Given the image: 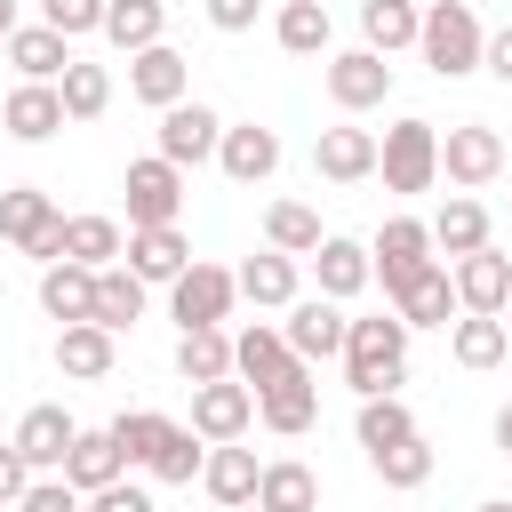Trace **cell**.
Masks as SVG:
<instances>
[{"mask_svg": "<svg viewBox=\"0 0 512 512\" xmlns=\"http://www.w3.org/2000/svg\"><path fill=\"white\" fill-rule=\"evenodd\" d=\"M240 512H264V504H240Z\"/></svg>", "mask_w": 512, "mask_h": 512, "instance_id": "cell-54", "label": "cell"}, {"mask_svg": "<svg viewBox=\"0 0 512 512\" xmlns=\"http://www.w3.org/2000/svg\"><path fill=\"white\" fill-rule=\"evenodd\" d=\"M248 424H256V392H248L240 376H224V384H192V432H200L208 448L240 440Z\"/></svg>", "mask_w": 512, "mask_h": 512, "instance_id": "cell-11", "label": "cell"}, {"mask_svg": "<svg viewBox=\"0 0 512 512\" xmlns=\"http://www.w3.org/2000/svg\"><path fill=\"white\" fill-rule=\"evenodd\" d=\"M24 488H32V464L16 456V440H0V504H16Z\"/></svg>", "mask_w": 512, "mask_h": 512, "instance_id": "cell-49", "label": "cell"}, {"mask_svg": "<svg viewBox=\"0 0 512 512\" xmlns=\"http://www.w3.org/2000/svg\"><path fill=\"white\" fill-rule=\"evenodd\" d=\"M16 32H24V24H16V0H0V48H8Z\"/></svg>", "mask_w": 512, "mask_h": 512, "instance_id": "cell-52", "label": "cell"}, {"mask_svg": "<svg viewBox=\"0 0 512 512\" xmlns=\"http://www.w3.org/2000/svg\"><path fill=\"white\" fill-rule=\"evenodd\" d=\"M264 240H272L280 256H312L328 232H320V208H304V200H272V208H264Z\"/></svg>", "mask_w": 512, "mask_h": 512, "instance_id": "cell-37", "label": "cell"}, {"mask_svg": "<svg viewBox=\"0 0 512 512\" xmlns=\"http://www.w3.org/2000/svg\"><path fill=\"white\" fill-rule=\"evenodd\" d=\"M200 8H208V24H216V32H248L264 0H200Z\"/></svg>", "mask_w": 512, "mask_h": 512, "instance_id": "cell-48", "label": "cell"}, {"mask_svg": "<svg viewBox=\"0 0 512 512\" xmlns=\"http://www.w3.org/2000/svg\"><path fill=\"white\" fill-rule=\"evenodd\" d=\"M8 64H16L24 80H48V88H56V80H64L80 56H72V40H64V32H48V24H24V32L8 40Z\"/></svg>", "mask_w": 512, "mask_h": 512, "instance_id": "cell-26", "label": "cell"}, {"mask_svg": "<svg viewBox=\"0 0 512 512\" xmlns=\"http://www.w3.org/2000/svg\"><path fill=\"white\" fill-rule=\"evenodd\" d=\"M328 96H336V112H376L392 96V64L376 48H344V56H328Z\"/></svg>", "mask_w": 512, "mask_h": 512, "instance_id": "cell-12", "label": "cell"}, {"mask_svg": "<svg viewBox=\"0 0 512 512\" xmlns=\"http://www.w3.org/2000/svg\"><path fill=\"white\" fill-rule=\"evenodd\" d=\"M80 512H160L136 480H112V488H96V496H80Z\"/></svg>", "mask_w": 512, "mask_h": 512, "instance_id": "cell-47", "label": "cell"}, {"mask_svg": "<svg viewBox=\"0 0 512 512\" xmlns=\"http://www.w3.org/2000/svg\"><path fill=\"white\" fill-rule=\"evenodd\" d=\"M240 296H248L256 312H288V304H296V256H280V248L248 256V264H240Z\"/></svg>", "mask_w": 512, "mask_h": 512, "instance_id": "cell-28", "label": "cell"}, {"mask_svg": "<svg viewBox=\"0 0 512 512\" xmlns=\"http://www.w3.org/2000/svg\"><path fill=\"white\" fill-rule=\"evenodd\" d=\"M200 488H208V496H216L224 512L256 504V488H264V464H256V448H240V440L208 448V464H200Z\"/></svg>", "mask_w": 512, "mask_h": 512, "instance_id": "cell-20", "label": "cell"}, {"mask_svg": "<svg viewBox=\"0 0 512 512\" xmlns=\"http://www.w3.org/2000/svg\"><path fill=\"white\" fill-rule=\"evenodd\" d=\"M0 240L24 248L32 264H56V256H64V216H56V200H48L40 184H8V192H0Z\"/></svg>", "mask_w": 512, "mask_h": 512, "instance_id": "cell-3", "label": "cell"}, {"mask_svg": "<svg viewBox=\"0 0 512 512\" xmlns=\"http://www.w3.org/2000/svg\"><path fill=\"white\" fill-rule=\"evenodd\" d=\"M472 512H512V496H488V504H472Z\"/></svg>", "mask_w": 512, "mask_h": 512, "instance_id": "cell-53", "label": "cell"}, {"mask_svg": "<svg viewBox=\"0 0 512 512\" xmlns=\"http://www.w3.org/2000/svg\"><path fill=\"white\" fill-rule=\"evenodd\" d=\"M360 448L376 456V448H400V440H416V416H408V400L400 392H376V400H360Z\"/></svg>", "mask_w": 512, "mask_h": 512, "instance_id": "cell-39", "label": "cell"}, {"mask_svg": "<svg viewBox=\"0 0 512 512\" xmlns=\"http://www.w3.org/2000/svg\"><path fill=\"white\" fill-rule=\"evenodd\" d=\"M216 144H224V120H216L200 96H184V104H168V112H160V160L200 168V160H216Z\"/></svg>", "mask_w": 512, "mask_h": 512, "instance_id": "cell-10", "label": "cell"}, {"mask_svg": "<svg viewBox=\"0 0 512 512\" xmlns=\"http://www.w3.org/2000/svg\"><path fill=\"white\" fill-rule=\"evenodd\" d=\"M56 96H64V120H104V104H112V72H104V64H72V72L56 80Z\"/></svg>", "mask_w": 512, "mask_h": 512, "instance_id": "cell-42", "label": "cell"}, {"mask_svg": "<svg viewBox=\"0 0 512 512\" xmlns=\"http://www.w3.org/2000/svg\"><path fill=\"white\" fill-rule=\"evenodd\" d=\"M368 472H376L384 488H424V480H432V440L416 432V440H400V448H376Z\"/></svg>", "mask_w": 512, "mask_h": 512, "instance_id": "cell-43", "label": "cell"}, {"mask_svg": "<svg viewBox=\"0 0 512 512\" xmlns=\"http://www.w3.org/2000/svg\"><path fill=\"white\" fill-rule=\"evenodd\" d=\"M160 32H168V8H160V0H112V8H104V40L128 48V56L160 48Z\"/></svg>", "mask_w": 512, "mask_h": 512, "instance_id": "cell-34", "label": "cell"}, {"mask_svg": "<svg viewBox=\"0 0 512 512\" xmlns=\"http://www.w3.org/2000/svg\"><path fill=\"white\" fill-rule=\"evenodd\" d=\"M144 320V280L128 272V264H112V272H96V328H136Z\"/></svg>", "mask_w": 512, "mask_h": 512, "instance_id": "cell-38", "label": "cell"}, {"mask_svg": "<svg viewBox=\"0 0 512 512\" xmlns=\"http://www.w3.org/2000/svg\"><path fill=\"white\" fill-rule=\"evenodd\" d=\"M56 368H64L72 384H96V376H112V328H96V320H80V328H56Z\"/></svg>", "mask_w": 512, "mask_h": 512, "instance_id": "cell-29", "label": "cell"}, {"mask_svg": "<svg viewBox=\"0 0 512 512\" xmlns=\"http://www.w3.org/2000/svg\"><path fill=\"white\" fill-rule=\"evenodd\" d=\"M456 304H464V312L504 320V312H512V256H496V248L464 256V264H456Z\"/></svg>", "mask_w": 512, "mask_h": 512, "instance_id": "cell-18", "label": "cell"}, {"mask_svg": "<svg viewBox=\"0 0 512 512\" xmlns=\"http://www.w3.org/2000/svg\"><path fill=\"white\" fill-rule=\"evenodd\" d=\"M440 176H448L456 192L496 184V176H504V136H496L488 120H456V128L440 136Z\"/></svg>", "mask_w": 512, "mask_h": 512, "instance_id": "cell-6", "label": "cell"}, {"mask_svg": "<svg viewBox=\"0 0 512 512\" xmlns=\"http://www.w3.org/2000/svg\"><path fill=\"white\" fill-rule=\"evenodd\" d=\"M0 128H8L16 144H48V136L64 128V96H56L48 80H24V88H8V104H0Z\"/></svg>", "mask_w": 512, "mask_h": 512, "instance_id": "cell-21", "label": "cell"}, {"mask_svg": "<svg viewBox=\"0 0 512 512\" xmlns=\"http://www.w3.org/2000/svg\"><path fill=\"white\" fill-rule=\"evenodd\" d=\"M16 512H80V488H72L64 472H48V480H32V488L16 496Z\"/></svg>", "mask_w": 512, "mask_h": 512, "instance_id": "cell-46", "label": "cell"}, {"mask_svg": "<svg viewBox=\"0 0 512 512\" xmlns=\"http://www.w3.org/2000/svg\"><path fill=\"white\" fill-rule=\"evenodd\" d=\"M72 440H80V424L56 408V400H40V408H24V424H16V456L32 464V472H64V456H72Z\"/></svg>", "mask_w": 512, "mask_h": 512, "instance_id": "cell-15", "label": "cell"}, {"mask_svg": "<svg viewBox=\"0 0 512 512\" xmlns=\"http://www.w3.org/2000/svg\"><path fill=\"white\" fill-rule=\"evenodd\" d=\"M128 232H152V224H176V208H184V168L176 160H160V152H144V160H128Z\"/></svg>", "mask_w": 512, "mask_h": 512, "instance_id": "cell-7", "label": "cell"}, {"mask_svg": "<svg viewBox=\"0 0 512 512\" xmlns=\"http://www.w3.org/2000/svg\"><path fill=\"white\" fill-rule=\"evenodd\" d=\"M104 432L120 440V456H128V464H152V448L168 440V416H152V408H128V416H112Z\"/></svg>", "mask_w": 512, "mask_h": 512, "instance_id": "cell-44", "label": "cell"}, {"mask_svg": "<svg viewBox=\"0 0 512 512\" xmlns=\"http://www.w3.org/2000/svg\"><path fill=\"white\" fill-rule=\"evenodd\" d=\"M312 272H320V296H328V304H344V296H360V288L376 280V256H368L360 240L328 232V240L312 248Z\"/></svg>", "mask_w": 512, "mask_h": 512, "instance_id": "cell-22", "label": "cell"}, {"mask_svg": "<svg viewBox=\"0 0 512 512\" xmlns=\"http://www.w3.org/2000/svg\"><path fill=\"white\" fill-rule=\"evenodd\" d=\"M256 504H264V512H320V480H312V464H296V456H272V464H264V488H256Z\"/></svg>", "mask_w": 512, "mask_h": 512, "instance_id": "cell-33", "label": "cell"}, {"mask_svg": "<svg viewBox=\"0 0 512 512\" xmlns=\"http://www.w3.org/2000/svg\"><path fill=\"white\" fill-rule=\"evenodd\" d=\"M112 256H128V240H120V224H112V216H64V264L112 272Z\"/></svg>", "mask_w": 512, "mask_h": 512, "instance_id": "cell-31", "label": "cell"}, {"mask_svg": "<svg viewBox=\"0 0 512 512\" xmlns=\"http://www.w3.org/2000/svg\"><path fill=\"white\" fill-rule=\"evenodd\" d=\"M40 312L56 320V328H80V320H96V272L88 264H40Z\"/></svg>", "mask_w": 512, "mask_h": 512, "instance_id": "cell-19", "label": "cell"}, {"mask_svg": "<svg viewBox=\"0 0 512 512\" xmlns=\"http://www.w3.org/2000/svg\"><path fill=\"white\" fill-rule=\"evenodd\" d=\"M296 368H304V360L288 352V336H280V328H264V320H256V328H240V336H232V376H240L248 392H272V384H288Z\"/></svg>", "mask_w": 512, "mask_h": 512, "instance_id": "cell-13", "label": "cell"}, {"mask_svg": "<svg viewBox=\"0 0 512 512\" xmlns=\"http://www.w3.org/2000/svg\"><path fill=\"white\" fill-rule=\"evenodd\" d=\"M128 272H136L144 288H152V280H160V288H176V280L192 272V240H184L176 224H152V232H128Z\"/></svg>", "mask_w": 512, "mask_h": 512, "instance_id": "cell-17", "label": "cell"}, {"mask_svg": "<svg viewBox=\"0 0 512 512\" xmlns=\"http://www.w3.org/2000/svg\"><path fill=\"white\" fill-rule=\"evenodd\" d=\"M232 304H240V272H224V264H200V256H192V272L168 288L176 336H184V328H224V320H232Z\"/></svg>", "mask_w": 512, "mask_h": 512, "instance_id": "cell-5", "label": "cell"}, {"mask_svg": "<svg viewBox=\"0 0 512 512\" xmlns=\"http://www.w3.org/2000/svg\"><path fill=\"white\" fill-rule=\"evenodd\" d=\"M376 280H384V296H400V288H416L440 256H432V224H416V216H392L384 232H376Z\"/></svg>", "mask_w": 512, "mask_h": 512, "instance_id": "cell-8", "label": "cell"}, {"mask_svg": "<svg viewBox=\"0 0 512 512\" xmlns=\"http://www.w3.org/2000/svg\"><path fill=\"white\" fill-rule=\"evenodd\" d=\"M200 464H208V440L192 432V424H168V440L152 448V480H168V488H184V480H200Z\"/></svg>", "mask_w": 512, "mask_h": 512, "instance_id": "cell-41", "label": "cell"}, {"mask_svg": "<svg viewBox=\"0 0 512 512\" xmlns=\"http://www.w3.org/2000/svg\"><path fill=\"white\" fill-rule=\"evenodd\" d=\"M416 48H424V64H432L440 80H464V72H480V56H488V32H480V16H472L464 0H432V8H424V32H416Z\"/></svg>", "mask_w": 512, "mask_h": 512, "instance_id": "cell-2", "label": "cell"}, {"mask_svg": "<svg viewBox=\"0 0 512 512\" xmlns=\"http://www.w3.org/2000/svg\"><path fill=\"white\" fill-rule=\"evenodd\" d=\"M376 168L392 192H432L440 184V128L432 120H392L376 144Z\"/></svg>", "mask_w": 512, "mask_h": 512, "instance_id": "cell-4", "label": "cell"}, {"mask_svg": "<svg viewBox=\"0 0 512 512\" xmlns=\"http://www.w3.org/2000/svg\"><path fill=\"white\" fill-rule=\"evenodd\" d=\"M480 72H496V80L512 88V24H504V32L488 40V56H480Z\"/></svg>", "mask_w": 512, "mask_h": 512, "instance_id": "cell-50", "label": "cell"}, {"mask_svg": "<svg viewBox=\"0 0 512 512\" xmlns=\"http://www.w3.org/2000/svg\"><path fill=\"white\" fill-rule=\"evenodd\" d=\"M184 88H192V64L160 40V48H144V56H128V96L136 104H152V112H168V104H184Z\"/></svg>", "mask_w": 512, "mask_h": 512, "instance_id": "cell-16", "label": "cell"}, {"mask_svg": "<svg viewBox=\"0 0 512 512\" xmlns=\"http://www.w3.org/2000/svg\"><path fill=\"white\" fill-rule=\"evenodd\" d=\"M360 32H368V48H376V56H392V48H416V32H424V8H416V0H360Z\"/></svg>", "mask_w": 512, "mask_h": 512, "instance_id": "cell-35", "label": "cell"}, {"mask_svg": "<svg viewBox=\"0 0 512 512\" xmlns=\"http://www.w3.org/2000/svg\"><path fill=\"white\" fill-rule=\"evenodd\" d=\"M104 8L112 0H40V24L64 32V40H80V32H104Z\"/></svg>", "mask_w": 512, "mask_h": 512, "instance_id": "cell-45", "label": "cell"}, {"mask_svg": "<svg viewBox=\"0 0 512 512\" xmlns=\"http://www.w3.org/2000/svg\"><path fill=\"white\" fill-rule=\"evenodd\" d=\"M176 376L184 384H224L232 376V336L224 328H184L176 336Z\"/></svg>", "mask_w": 512, "mask_h": 512, "instance_id": "cell-32", "label": "cell"}, {"mask_svg": "<svg viewBox=\"0 0 512 512\" xmlns=\"http://www.w3.org/2000/svg\"><path fill=\"white\" fill-rule=\"evenodd\" d=\"M496 448H504V456H512V400H504V408H496Z\"/></svg>", "mask_w": 512, "mask_h": 512, "instance_id": "cell-51", "label": "cell"}, {"mask_svg": "<svg viewBox=\"0 0 512 512\" xmlns=\"http://www.w3.org/2000/svg\"><path fill=\"white\" fill-rule=\"evenodd\" d=\"M280 336H288V352L312 368V360H344L352 320H344V304H328V296H296L288 320H280Z\"/></svg>", "mask_w": 512, "mask_h": 512, "instance_id": "cell-9", "label": "cell"}, {"mask_svg": "<svg viewBox=\"0 0 512 512\" xmlns=\"http://www.w3.org/2000/svg\"><path fill=\"white\" fill-rule=\"evenodd\" d=\"M448 352H456V368H496V360L512 352V328L488 320V312H464V320L448 328Z\"/></svg>", "mask_w": 512, "mask_h": 512, "instance_id": "cell-36", "label": "cell"}, {"mask_svg": "<svg viewBox=\"0 0 512 512\" xmlns=\"http://www.w3.org/2000/svg\"><path fill=\"white\" fill-rule=\"evenodd\" d=\"M312 176H328V184H360V176H376V136H368V128H320V144H312Z\"/></svg>", "mask_w": 512, "mask_h": 512, "instance_id": "cell-24", "label": "cell"}, {"mask_svg": "<svg viewBox=\"0 0 512 512\" xmlns=\"http://www.w3.org/2000/svg\"><path fill=\"white\" fill-rule=\"evenodd\" d=\"M312 416H320V384H312V368H296L288 384L256 392V424H264V432H280V440L312 432Z\"/></svg>", "mask_w": 512, "mask_h": 512, "instance_id": "cell-23", "label": "cell"}, {"mask_svg": "<svg viewBox=\"0 0 512 512\" xmlns=\"http://www.w3.org/2000/svg\"><path fill=\"white\" fill-rule=\"evenodd\" d=\"M392 312H400L408 328H456V320H464V304H456V272H448V264H432L416 288H400V296H392Z\"/></svg>", "mask_w": 512, "mask_h": 512, "instance_id": "cell-25", "label": "cell"}, {"mask_svg": "<svg viewBox=\"0 0 512 512\" xmlns=\"http://www.w3.org/2000/svg\"><path fill=\"white\" fill-rule=\"evenodd\" d=\"M432 248H448L456 264H464V256H480V248H488V208H480L472 192H456V200L432 216Z\"/></svg>", "mask_w": 512, "mask_h": 512, "instance_id": "cell-30", "label": "cell"}, {"mask_svg": "<svg viewBox=\"0 0 512 512\" xmlns=\"http://www.w3.org/2000/svg\"><path fill=\"white\" fill-rule=\"evenodd\" d=\"M120 472H128L120 440H112V432H88V424H80V440H72V456H64V480H72L80 496H96V488H112Z\"/></svg>", "mask_w": 512, "mask_h": 512, "instance_id": "cell-27", "label": "cell"}, {"mask_svg": "<svg viewBox=\"0 0 512 512\" xmlns=\"http://www.w3.org/2000/svg\"><path fill=\"white\" fill-rule=\"evenodd\" d=\"M328 8L320 0H280V24H272V40L288 48V56H328Z\"/></svg>", "mask_w": 512, "mask_h": 512, "instance_id": "cell-40", "label": "cell"}, {"mask_svg": "<svg viewBox=\"0 0 512 512\" xmlns=\"http://www.w3.org/2000/svg\"><path fill=\"white\" fill-rule=\"evenodd\" d=\"M408 320L400 312H376V320H352V336H344V384L360 392V400H376V392H392L400 376H408Z\"/></svg>", "mask_w": 512, "mask_h": 512, "instance_id": "cell-1", "label": "cell"}, {"mask_svg": "<svg viewBox=\"0 0 512 512\" xmlns=\"http://www.w3.org/2000/svg\"><path fill=\"white\" fill-rule=\"evenodd\" d=\"M216 168H224L232 184H264V176L280 168V136H272L264 120H224V144H216Z\"/></svg>", "mask_w": 512, "mask_h": 512, "instance_id": "cell-14", "label": "cell"}]
</instances>
